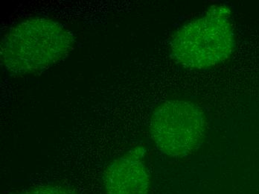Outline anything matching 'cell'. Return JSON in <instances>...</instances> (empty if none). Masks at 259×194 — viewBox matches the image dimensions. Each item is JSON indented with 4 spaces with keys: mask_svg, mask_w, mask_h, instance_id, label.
<instances>
[{
    "mask_svg": "<svg viewBox=\"0 0 259 194\" xmlns=\"http://www.w3.org/2000/svg\"><path fill=\"white\" fill-rule=\"evenodd\" d=\"M230 13L226 6H214L182 26L170 42L173 59L191 69L211 68L228 59L235 44Z\"/></svg>",
    "mask_w": 259,
    "mask_h": 194,
    "instance_id": "2",
    "label": "cell"
},
{
    "mask_svg": "<svg viewBox=\"0 0 259 194\" xmlns=\"http://www.w3.org/2000/svg\"><path fill=\"white\" fill-rule=\"evenodd\" d=\"M149 130L156 147L162 154L181 159L200 147L206 135V117L193 102L165 101L153 112Z\"/></svg>",
    "mask_w": 259,
    "mask_h": 194,
    "instance_id": "3",
    "label": "cell"
},
{
    "mask_svg": "<svg viewBox=\"0 0 259 194\" xmlns=\"http://www.w3.org/2000/svg\"><path fill=\"white\" fill-rule=\"evenodd\" d=\"M73 34L59 22L31 17L12 26L2 39L0 59L9 73L29 75L49 68L73 49Z\"/></svg>",
    "mask_w": 259,
    "mask_h": 194,
    "instance_id": "1",
    "label": "cell"
},
{
    "mask_svg": "<svg viewBox=\"0 0 259 194\" xmlns=\"http://www.w3.org/2000/svg\"><path fill=\"white\" fill-rule=\"evenodd\" d=\"M145 156V148L137 146L111 162L104 172L106 194H149L151 176Z\"/></svg>",
    "mask_w": 259,
    "mask_h": 194,
    "instance_id": "4",
    "label": "cell"
},
{
    "mask_svg": "<svg viewBox=\"0 0 259 194\" xmlns=\"http://www.w3.org/2000/svg\"><path fill=\"white\" fill-rule=\"evenodd\" d=\"M23 194H78L73 189L64 185L49 184L39 186L31 190H27Z\"/></svg>",
    "mask_w": 259,
    "mask_h": 194,
    "instance_id": "5",
    "label": "cell"
}]
</instances>
